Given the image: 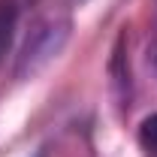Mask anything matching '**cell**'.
<instances>
[{
    "label": "cell",
    "mask_w": 157,
    "mask_h": 157,
    "mask_svg": "<svg viewBox=\"0 0 157 157\" xmlns=\"http://www.w3.org/2000/svg\"><path fill=\"white\" fill-rule=\"evenodd\" d=\"M18 15H21L18 0H0V60L6 58V52L12 45L15 27H18Z\"/></svg>",
    "instance_id": "obj_2"
},
{
    "label": "cell",
    "mask_w": 157,
    "mask_h": 157,
    "mask_svg": "<svg viewBox=\"0 0 157 157\" xmlns=\"http://www.w3.org/2000/svg\"><path fill=\"white\" fill-rule=\"evenodd\" d=\"M36 157H45V151H36Z\"/></svg>",
    "instance_id": "obj_5"
},
{
    "label": "cell",
    "mask_w": 157,
    "mask_h": 157,
    "mask_svg": "<svg viewBox=\"0 0 157 157\" xmlns=\"http://www.w3.org/2000/svg\"><path fill=\"white\" fill-rule=\"evenodd\" d=\"M70 30H73V21L67 15H60V12L33 21V27L27 30V39L21 45L18 63H15V76L18 78H36L63 52V45L70 39Z\"/></svg>",
    "instance_id": "obj_1"
},
{
    "label": "cell",
    "mask_w": 157,
    "mask_h": 157,
    "mask_svg": "<svg viewBox=\"0 0 157 157\" xmlns=\"http://www.w3.org/2000/svg\"><path fill=\"white\" fill-rule=\"evenodd\" d=\"M151 60H154V70H157V42H154V52H151Z\"/></svg>",
    "instance_id": "obj_4"
},
{
    "label": "cell",
    "mask_w": 157,
    "mask_h": 157,
    "mask_svg": "<svg viewBox=\"0 0 157 157\" xmlns=\"http://www.w3.org/2000/svg\"><path fill=\"white\" fill-rule=\"evenodd\" d=\"M139 145L148 157H157V115H148L139 124Z\"/></svg>",
    "instance_id": "obj_3"
}]
</instances>
